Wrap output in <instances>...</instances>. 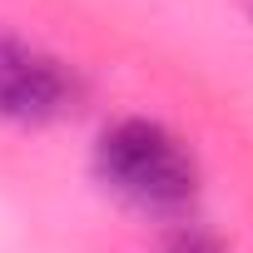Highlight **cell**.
I'll use <instances>...</instances> for the list:
<instances>
[{
    "mask_svg": "<svg viewBox=\"0 0 253 253\" xmlns=\"http://www.w3.org/2000/svg\"><path fill=\"white\" fill-rule=\"evenodd\" d=\"M164 253H223V248H218V238H209L204 228H179Z\"/></svg>",
    "mask_w": 253,
    "mask_h": 253,
    "instance_id": "obj_3",
    "label": "cell"
},
{
    "mask_svg": "<svg viewBox=\"0 0 253 253\" xmlns=\"http://www.w3.org/2000/svg\"><path fill=\"white\" fill-rule=\"evenodd\" d=\"M70 104H75V75L55 55L0 30V119L50 124Z\"/></svg>",
    "mask_w": 253,
    "mask_h": 253,
    "instance_id": "obj_2",
    "label": "cell"
},
{
    "mask_svg": "<svg viewBox=\"0 0 253 253\" xmlns=\"http://www.w3.org/2000/svg\"><path fill=\"white\" fill-rule=\"evenodd\" d=\"M99 179L139 209H184L199 189L194 154L179 134H169L154 119H119L99 134L94 149Z\"/></svg>",
    "mask_w": 253,
    "mask_h": 253,
    "instance_id": "obj_1",
    "label": "cell"
}]
</instances>
